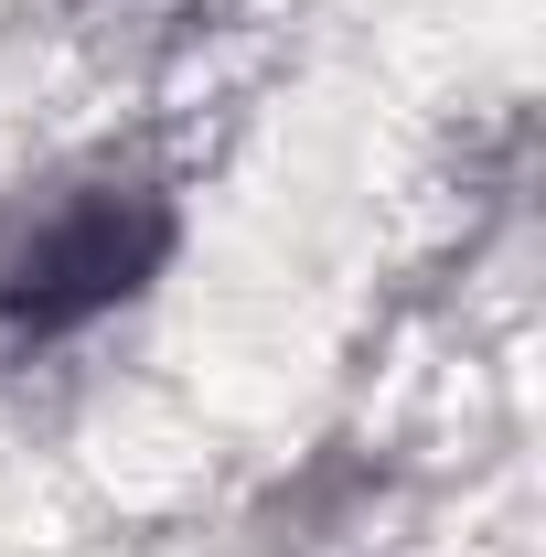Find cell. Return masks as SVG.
Here are the masks:
<instances>
[{"label":"cell","instance_id":"cell-1","mask_svg":"<svg viewBox=\"0 0 546 557\" xmlns=\"http://www.w3.org/2000/svg\"><path fill=\"white\" fill-rule=\"evenodd\" d=\"M172 236H183V214L139 172L54 183L44 205L0 236V375L65 354L108 311H129L139 289L172 269Z\"/></svg>","mask_w":546,"mask_h":557}]
</instances>
